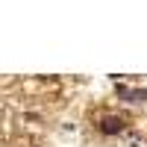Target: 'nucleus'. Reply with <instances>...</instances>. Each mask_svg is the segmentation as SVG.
<instances>
[{"label":"nucleus","mask_w":147,"mask_h":147,"mask_svg":"<svg viewBox=\"0 0 147 147\" xmlns=\"http://www.w3.org/2000/svg\"><path fill=\"white\" fill-rule=\"evenodd\" d=\"M124 127H127L124 115H106L100 121V132H103V136H118V132H124Z\"/></svg>","instance_id":"1"},{"label":"nucleus","mask_w":147,"mask_h":147,"mask_svg":"<svg viewBox=\"0 0 147 147\" xmlns=\"http://www.w3.org/2000/svg\"><path fill=\"white\" fill-rule=\"evenodd\" d=\"M118 97H127L129 103H144L147 100V88H127V85H118Z\"/></svg>","instance_id":"2"}]
</instances>
